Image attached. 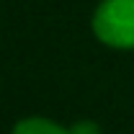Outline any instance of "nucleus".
<instances>
[{"label":"nucleus","mask_w":134,"mask_h":134,"mask_svg":"<svg viewBox=\"0 0 134 134\" xmlns=\"http://www.w3.org/2000/svg\"><path fill=\"white\" fill-rule=\"evenodd\" d=\"M13 134H70V129H62L59 124H54V121H49V119L31 116V119L18 121Z\"/></svg>","instance_id":"nucleus-2"},{"label":"nucleus","mask_w":134,"mask_h":134,"mask_svg":"<svg viewBox=\"0 0 134 134\" xmlns=\"http://www.w3.org/2000/svg\"><path fill=\"white\" fill-rule=\"evenodd\" d=\"M70 134H100V129L93 121H77V124L70 126Z\"/></svg>","instance_id":"nucleus-3"},{"label":"nucleus","mask_w":134,"mask_h":134,"mask_svg":"<svg viewBox=\"0 0 134 134\" xmlns=\"http://www.w3.org/2000/svg\"><path fill=\"white\" fill-rule=\"evenodd\" d=\"M93 31L108 47L134 49V0H103L93 16Z\"/></svg>","instance_id":"nucleus-1"}]
</instances>
